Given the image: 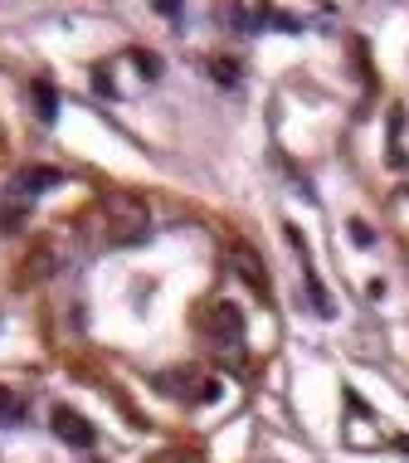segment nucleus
<instances>
[{"label":"nucleus","mask_w":409,"mask_h":463,"mask_svg":"<svg viewBox=\"0 0 409 463\" xmlns=\"http://www.w3.org/2000/svg\"><path fill=\"white\" fill-rule=\"evenodd\" d=\"M50 186H59V171H54V166H25V171H15V181H10L5 200H10V205H25V210H30V200L44 195Z\"/></svg>","instance_id":"f257e3e1"},{"label":"nucleus","mask_w":409,"mask_h":463,"mask_svg":"<svg viewBox=\"0 0 409 463\" xmlns=\"http://www.w3.org/2000/svg\"><path fill=\"white\" fill-rule=\"evenodd\" d=\"M54 434L64 439L68 449H93V424L74 410H54Z\"/></svg>","instance_id":"f03ea898"},{"label":"nucleus","mask_w":409,"mask_h":463,"mask_svg":"<svg viewBox=\"0 0 409 463\" xmlns=\"http://www.w3.org/2000/svg\"><path fill=\"white\" fill-rule=\"evenodd\" d=\"M214 331H220L224 347H239L244 341V313L234 303H214Z\"/></svg>","instance_id":"7ed1b4c3"},{"label":"nucleus","mask_w":409,"mask_h":463,"mask_svg":"<svg viewBox=\"0 0 409 463\" xmlns=\"http://www.w3.org/2000/svg\"><path fill=\"white\" fill-rule=\"evenodd\" d=\"M220 20L249 34V30H259L263 20H268V10H259V5H224V10H220Z\"/></svg>","instance_id":"20e7f679"},{"label":"nucleus","mask_w":409,"mask_h":463,"mask_svg":"<svg viewBox=\"0 0 409 463\" xmlns=\"http://www.w3.org/2000/svg\"><path fill=\"white\" fill-rule=\"evenodd\" d=\"M34 98H40V117H44V123H54L59 98H54V88H50V83H34Z\"/></svg>","instance_id":"39448f33"},{"label":"nucleus","mask_w":409,"mask_h":463,"mask_svg":"<svg viewBox=\"0 0 409 463\" xmlns=\"http://www.w3.org/2000/svg\"><path fill=\"white\" fill-rule=\"evenodd\" d=\"M137 64H141V74H147V78L161 74V59H156V54H137Z\"/></svg>","instance_id":"423d86ee"},{"label":"nucleus","mask_w":409,"mask_h":463,"mask_svg":"<svg viewBox=\"0 0 409 463\" xmlns=\"http://www.w3.org/2000/svg\"><path fill=\"white\" fill-rule=\"evenodd\" d=\"M351 240H356L360 249H370V240H376V234H370V230H366V224H360V220H351Z\"/></svg>","instance_id":"0eeeda50"},{"label":"nucleus","mask_w":409,"mask_h":463,"mask_svg":"<svg viewBox=\"0 0 409 463\" xmlns=\"http://www.w3.org/2000/svg\"><path fill=\"white\" fill-rule=\"evenodd\" d=\"M0 424H15V405H10L5 395H0Z\"/></svg>","instance_id":"6e6552de"},{"label":"nucleus","mask_w":409,"mask_h":463,"mask_svg":"<svg viewBox=\"0 0 409 463\" xmlns=\"http://www.w3.org/2000/svg\"><path fill=\"white\" fill-rule=\"evenodd\" d=\"M147 463H180V454H156V458H147Z\"/></svg>","instance_id":"1a4fd4ad"}]
</instances>
